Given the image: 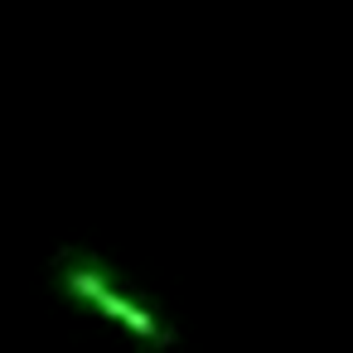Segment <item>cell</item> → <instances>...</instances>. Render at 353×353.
I'll return each instance as SVG.
<instances>
[{
  "mask_svg": "<svg viewBox=\"0 0 353 353\" xmlns=\"http://www.w3.org/2000/svg\"><path fill=\"white\" fill-rule=\"evenodd\" d=\"M59 285H63L78 305L97 310V314H107L112 324H121L126 334H136L141 343H155V348L170 343L165 319H155L150 305H141L136 295H126L97 256H88V252H63V256H59Z\"/></svg>",
  "mask_w": 353,
  "mask_h": 353,
  "instance_id": "obj_1",
  "label": "cell"
}]
</instances>
